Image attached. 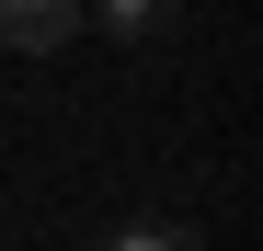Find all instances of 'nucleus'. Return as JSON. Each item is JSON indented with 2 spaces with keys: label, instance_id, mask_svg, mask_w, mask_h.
Returning a JSON list of instances; mask_svg holds the SVG:
<instances>
[{
  "label": "nucleus",
  "instance_id": "3",
  "mask_svg": "<svg viewBox=\"0 0 263 251\" xmlns=\"http://www.w3.org/2000/svg\"><path fill=\"white\" fill-rule=\"evenodd\" d=\"M115 251H195V228H172V217H138V228H115Z\"/></svg>",
  "mask_w": 263,
  "mask_h": 251
},
{
  "label": "nucleus",
  "instance_id": "1",
  "mask_svg": "<svg viewBox=\"0 0 263 251\" xmlns=\"http://www.w3.org/2000/svg\"><path fill=\"white\" fill-rule=\"evenodd\" d=\"M69 23H80V0H0V46H23V57L69 46Z\"/></svg>",
  "mask_w": 263,
  "mask_h": 251
},
{
  "label": "nucleus",
  "instance_id": "2",
  "mask_svg": "<svg viewBox=\"0 0 263 251\" xmlns=\"http://www.w3.org/2000/svg\"><path fill=\"white\" fill-rule=\"evenodd\" d=\"M183 0H103V34H160Z\"/></svg>",
  "mask_w": 263,
  "mask_h": 251
}]
</instances>
